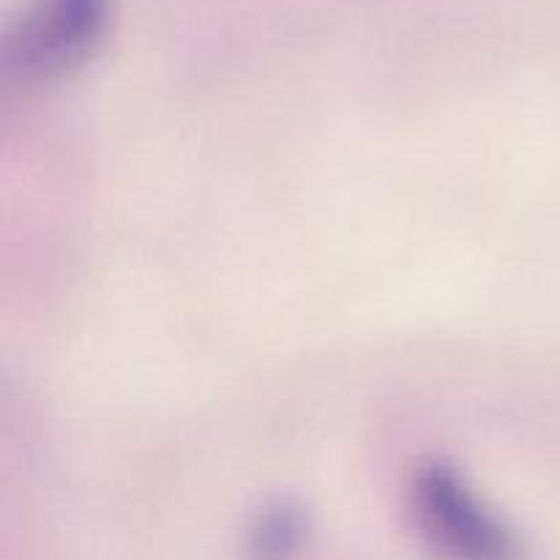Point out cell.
<instances>
[{
    "instance_id": "cell-1",
    "label": "cell",
    "mask_w": 560,
    "mask_h": 560,
    "mask_svg": "<svg viewBox=\"0 0 560 560\" xmlns=\"http://www.w3.org/2000/svg\"><path fill=\"white\" fill-rule=\"evenodd\" d=\"M410 501L421 536L443 560H520L512 528L448 465H424L413 479Z\"/></svg>"
},
{
    "instance_id": "cell-2",
    "label": "cell",
    "mask_w": 560,
    "mask_h": 560,
    "mask_svg": "<svg viewBox=\"0 0 560 560\" xmlns=\"http://www.w3.org/2000/svg\"><path fill=\"white\" fill-rule=\"evenodd\" d=\"M109 0H27L5 36V66L22 80L74 69L102 42Z\"/></svg>"
},
{
    "instance_id": "cell-3",
    "label": "cell",
    "mask_w": 560,
    "mask_h": 560,
    "mask_svg": "<svg viewBox=\"0 0 560 560\" xmlns=\"http://www.w3.org/2000/svg\"><path fill=\"white\" fill-rule=\"evenodd\" d=\"M299 520L290 512H277L271 517H266V523L257 528L255 552L260 560H284L299 547Z\"/></svg>"
}]
</instances>
